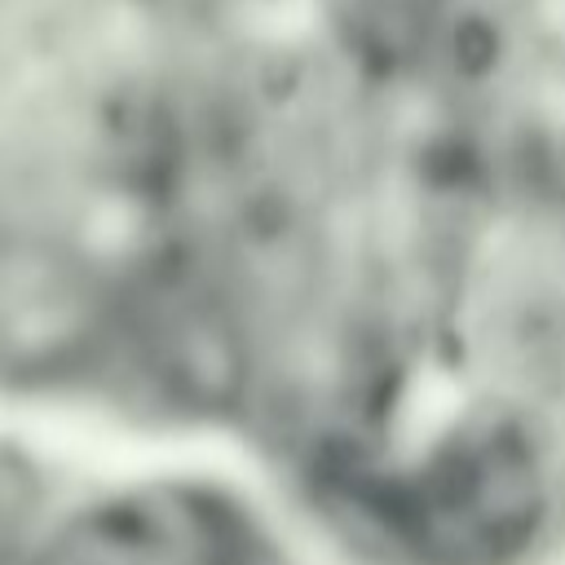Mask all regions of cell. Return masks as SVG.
I'll use <instances>...</instances> for the list:
<instances>
[{
    "label": "cell",
    "instance_id": "6da1fadb",
    "mask_svg": "<svg viewBox=\"0 0 565 565\" xmlns=\"http://www.w3.org/2000/svg\"><path fill=\"white\" fill-rule=\"evenodd\" d=\"M190 424L375 565L565 525V194L499 177L371 0H190Z\"/></svg>",
    "mask_w": 565,
    "mask_h": 565
},
{
    "label": "cell",
    "instance_id": "7a4b0ae2",
    "mask_svg": "<svg viewBox=\"0 0 565 565\" xmlns=\"http://www.w3.org/2000/svg\"><path fill=\"white\" fill-rule=\"evenodd\" d=\"M190 0H0V411L185 424Z\"/></svg>",
    "mask_w": 565,
    "mask_h": 565
},
{
    "label": "cell",
    "instance_id": "3957f363",
    "mask_svg": "<svg viewBox=\"0 0 565 565\" xmlns=\"http://www.w3.org/2000/svg\"><path fill=\"white\" fill-rule=\"evenodd\" d=\"M463 141L565 194V0H371Z\"/></svg>",
    "mask_w": 565,
    "mask_h": 565
},
{
    "label": "cell",
    "instance_id": "277c9868",
    "mask_svg": "<svg viewBox=\"0 0 565 565\" xmlns=\"http://www.w3.org/2000/svg\"><path fill=\"white\" fill-rule=\"evenodd\" d=\"M31 565H300L274 530L203 481L66 486Z\"/></svg>",
    "mask_w": 565,
    "mask_h": 565
},
{
    "label": "cell",
    "instance_id": "5b68a950",
    "mask_svg": "<svg viewBox=\"0 0 565 565\" xmlns=\"http://www.w3.org/2000/svg\"><path fill=\"white\" fill-rule=\"evenodd\" d=\"M66 486L71 481L44 459L26 424L0 411V565H31Z\"/></svg>",
    "mask_w": 565,
    "mask_h": 565
}]
</instances>
